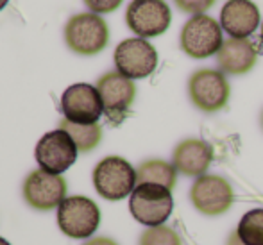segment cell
Listing matches in <instances>:
<instances>
[{"mask_svg": "<svg viewBox=\"0 0 263 245\" xmlns=\"http://www.w3.org/2000/svg\"><path fill=\"white\" fill-rule=\"evenodd\" d=\"M65 43L81 55H95L106 49L109 42V29L106 20L95 13H79L65 24Z\"/></svg>", "mask_w": 263, "mask_h": 245, "instance_id": "6da1fadb", "label": "cell"}, {"mask_svg": "<svg viewBox=\"0 0 263 245\" xmlns=\"http://www.w3.org/2000/svg\"><path fill=\"white\" fill-rule=\"evenodd\" d=\"M93 186L106 200H122L136 188V168L120 156H107L93 168Z\"/></svg>", "mask_w": 263, "mask_h": 245, "instance_id": "7a4b0ae2", "label": "cell"}, {"mask_svg": "<svg viewBox=\"0 0 263 245\" xmlns=\"http://www.w3.org/2000/svg\"><path fill=\"white\" fill-rule=\"evenodd\" d=\"M174 210L172 192L159 184H136L129 197V211L133 218L147 228L163 225Z\"/></svg>", "mask_w": 263, "mask_h": 245, "instance_id": "3957f363", "label": "cell"}, {"mask_svg": "<svg viewBox=\"0 0 263 245\" xmlns=\"http://www.w3.org/2000/svg\"><path fill=\"white\" fill-rule=\"evenodd\" d=\"M58 225L70 238H90L101 225V210L84 195L66 197L58 208Z\"/></svg>", "mask_w": 263, "mask_h": 245, "instance_id": "277c9868", "label": "cell"}, {"mask_svg": "<svg viewBox=\"0 0 263 245\" xmlns=\"http://www.w3.org/2000/svg\"><path fill=\"white\" fill-rule=\"evenodd\" d=\"M179 43L181 50L194 59H206L210 55H217L224 43L222 27L215 18L208 14H195L183 25Z\"/></svg>", "mask_w": 263, "mask_h": 245, "instance_id": "5b68a950", "label": "cell"}, {"mask_svg": "<svg viewBox=\"0 0 263 245\" xmlns=\"http://www.w3.org/2000/svg\"><path fill=\"white\" fill-rule=\"evenodd\" d=\"M172 11L165 0H133L125 11V24L138 38H156L170 27Z\"/></svg>", "mask_w": 263, "mask_h": 245, "instance_id": "8992f818", "label": "cell"}, {"mask_svg": "<svg viewBox=\"0 0 263 245\" xmlns=\"http://www.w3.org/2000/svg\"><path fill=\"white\" fill-rule=\"evenodd\" d=\"M97 90L109 124L120 125L129 115L133 102H135V83L118 72H107L97 81Z\"/></svg>", "mask_w": 263, "mask_h": 245, "instance_id": "52a82bcc", "label": "cell"}, {"mask_svg": "<svg viewBox=\"0 0 263 245\" xmlns=\"http://www.w3.org/2000/svg\"><path fill=\"white\" fill-rule=\"evenodd\" d=\"M188 93L197 109L204 113L220 111L228 104L231 88L220 70H197L188 81Z\"/></svg>", "mask_w": 263, "mask_h": 245, "instance_id": "ba28073f", "label": "cell"}, {"mask_svg": "<svg viewBox=\"0 0 263 245\" xmlns=\"http://www.w3.org/2000/svg\"><path fill=\"white\" fill-rule=\"evenodd\" d=\"M117 72L127 79H145L156 70L158 52L143 38H127L115 49Z\"/></svg>", "mask_w": 263, "mask_h": 245, "instance_id": "9c48e42d", "label": "cell"}, {"mask_svg": "<svg viewBox=\"0 0 263 245\" xmlns=\"http://www.w3.org/2000/svg\"><path fill=\"white\" fill-rule=\"evenodd\" d=\"M79 148L73 143L72 136L63 129L45 133L36 143L34 158L40 168L50 174H63L76 163Z\"/></svg>", "mask_w": 263, "mask_h": 245, "instance_id": "30bf717a", "label": "cell"}, {"mask_svg": "<svg viewBox=\"0 0 263 245\" xmlns=\"http://www.w3.org/2000/svg\"><path fill=\"white\" fill-rule=\"evenodd\" d=\"M66 181L59 174H50L43 168L32 170L24 181V199L31 208L40 211H50L59 208L66 199Z\"/></svg>", "mask_w": 263, "mask_h": 245, "instance_id": "8fae6325", "label": "cell"}, {"mask_svg": "<svg viewBox=\"0 0 263 245\" xmlns=\"http://www.w3.org/2000/svg\"><path fill=\"white\" fill-rule=\"evenodd\" d=\"M61 111L66 120L73 124H99L104 107L97 86L86 83L68 86L61 97Z\"/></svg>", "mask_w": 263, "mask_h": 245, "instance_id": "7c38bea8", "label": "cell"}, {"mask_svg": "<svg viewBox=\"0 0 263 245\" xmlns=\"http://www.w3.org/2000/svg\"><path fill=\"white\" fill-rule=\"evenodd\" d=\"M192 204L208 217L222 215L233 206L235 194L233 188L224 177L220 176H201L194 183L190 190Z\"/></svg>", "mask_w": 263, "mask_h": 245, "instance_id": "4fadbf2b", "label": "cell"}, {"mask_svg": "<svg viewBox=\"0 0 263 245\" xmlns=\"http://www.w3.org/2000/svg\"><path fill=\"white\" fill-rule=\"evenodd\" d=\"M260 24V9L253 0H228L220 11V27L231 38L247 40Z\"/></svg>", "mask_w": 263, "mask_h": 245, "instance_id": "5bb4252c", "label": "cell"}, {"mask_svg": "<svg viewBox=\"0 0 263 245\" xmlns=\"http://www.w3.org/2000/svg\"><path fill=\"white\" fill-rule=\"evenodd\" d=\"M213 161V148L204 140L188 138L183 140L172 154V165L183 176L201 177L206 176V170L210 168Z\"/></svg>", "mask_w": 263, "mask_h": 245, "instance_id": "9a60e30c", "label": "cell"}, {"mask_svg": "<svg viewBox=\"0 0 263 245\" xmlns=\"http://www.w3.org/2000/svg\"><path fill=\"white\" fill-rule=\"evenodd\" d=\"M256 59L258 52L249 38H228L224 40L217 54V65L222 73L243 76V73L253 70V66L256 65Z\"/></svg>", "mask_w": 263, "mask_h": 245, "instance_id": "2e32d148", "label": "cell"}, {"mask_svg": "<svg viewBox=\"0 0 263 245\" xmlns=\"http://www.w3.org/2000/svg\"><path fill=\"white\" fill-rule=\"evenodd\" d=\"M177 170L172 163L161 161V159H149L136 168V183L138 184H159L172 192L176 186Z\"/></svg>", "mask_w": 263, "mask_h": 245, "instance_id": "e0dca14e", "label": "cell"}, {"mask_svg": "<svg viewBox=\"0 0 263 245\" xmlns=\"http://www.w3.org/2000/svg\"><path fill=\"white\" fill-rule=\"evenodd\" d=\"M59 129H63L72 136L79 152L93 150L102 140V127L99 124H73V122L63 118L59 122Z\"/></svg>", "mask_w": 263, "mask_h": 245, "instance_id": "ac0fdd59", "label": "cell"}, {"mask_svg": "<svg viewBox=\"0 0 263 245\" xmlns=\"http://www.w3.org/2000/svg\"><path fill=\"white\" fill-rule=\"evenodd\" d=\"M235 235L243 245H263V208L247 211L240 218Z\"/></svg>", "mask_w": 263, "mask_h": 245, "instance_id": "d6986e66", "label": "cell"}, {"mask_svg": "<svg viewBox=\"0 0 263 245\" xmlns=\"http://www.w3.org/2000/svg\"><path fill=\"white\" fill-rule=\"evenodd\" d=\"M140 245H183L181 238L174 229L166 225H156L149 228L140 236Z\"/></svg>", "mask_w": 263, "mask_h": 245, "instance_id": "ffe728a7", "label": "cell"}, {"mask_svg": "<svg viewBox=\"0 0 263 245\" xmlns=\"http://www.w3.org/2000/svg\"><path fill=\"white\" fill-rule=\"evenodd\" d=\"M177 9L188 14H206V11L211 9L215 0H174Z\"/></svg>", "mask_w": 263, "mask_h": 245, "instance_id": "44dd1931", "label": "cell"}, {"mask_svg": "<svg viewBox=\"0 0 263 245\" xmlns=\"http://www.w3.org/2000/svg\"><path fill=\"white\" fill-rule=\"evenodd\" d=\"M86 4V7L90 9V13L95 14H104V13H113L120 7L122 0H83Z\"/></svg>", "mask_w": 263, "mask_h": 245, "instance_id": "7402d4cb", "label": "cell"}, {"mask_svg": "<svg viewBox=\"0 0 263 245\" xmlns=\"http://www.w3.org/2000/svg\"><path fill=\"white\" fill-rule=\"evenodd\" d=\"M84 245H118L115 240H111V238H107V236H97V238H91V240H88Z\"/></svg>", "mask_w": 263, "mask_h": 245, "instance_id": "603a6c76", "label": "cell"}, {"mask_svg": "<svg viewBox=\"0 0 263 245\" xmlns=\"http://www.w3.org/2000/svg\"><path fill=\"white\" fill-rule=\"evenodd\" d=\"M7 2H9V0H0V11H2L4 7L7 6Z\"/></svg>", "mask_w": 263, "mask_h": 245, "instance_id": "cb8c5ba5", "label": "cell"}, {"mask_svg": "<svg viewBox=\"0 0 263 245\" xmlns=\"http://www.w3.org/2000/svg\"><path fill=\"white\" fill-rule=\"evenodd\" d=\"M0 245H11L9 242H7L6 238H2V236H0Z\"/></svg>", "mask_w": 263, "mask_h": 245, "instance_id": "d4e9b609", "label": "cell"}, {"mask_svg": "<svg viewBox=\"0 0 263 245\" xmlns=\"http://www.w3.org/2000/svg\"><path fill=\"white\" fill-rule=\"evenodd\" d=\"M261 42H263V24H261Z\"/></svg>", "mask_w": 263, "mask_h": 245, "instance_id": "484cf974", "label": "cell"}, {"mask_svg": "<svg viewBox=\"0 0 263 245\" xmlns=\"http://www.w3.org/2000/svg\"><path fill=\"white\" fill-rule=\"evenodd\" d=\"M261 125H263V113H261Z\"/></svg>", "mask_w": 263, "mask_h": 245, "instance_id": "4316f807", "label": "cell"}]
</instances>
